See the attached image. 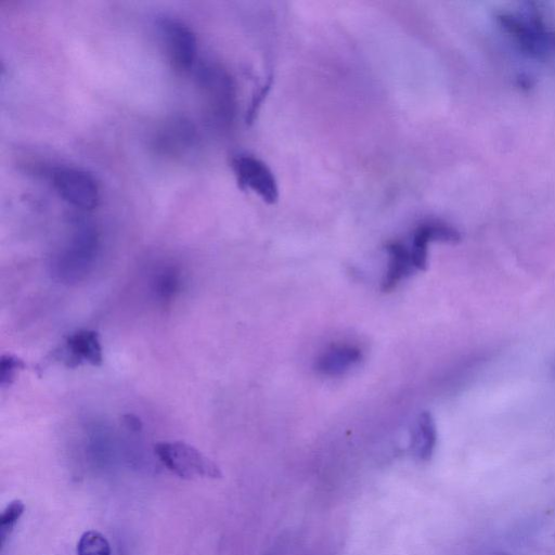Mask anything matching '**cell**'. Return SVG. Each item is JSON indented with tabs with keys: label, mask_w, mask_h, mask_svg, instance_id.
<instances>
[{
	"label": "cell",
	"mask_w": 555,
	"mask_h": 555,
	"mask_svg": "<svg viewBox=\"0 0 555 555\" xmlns=\"http://www.w3.org/2000/svg\"><path fill=\"white\" fill-rule=\"evenodd\" d=\"M155 454L175 475L192 479L196 477L220 478L218 465L199 450L183 441H163L155 444Z\"/></svg>",
	"instance_id": "6da1fadb"
},
{
	"label": "cell",
	"mask_w": 555,
	"mask_h": 555,
	"mask_svg": "<svg viewBox=\"0 0 555 555\" xmlns=\"http://www.w3.org/2000/svg\"><path fill=\"white\" fill-rule=\"evenodd\" d=\"M196 81L208 119L214 124L227 122L233 106V89L230 77L221 67L202 63L196 70Z\"/></svg>",
	"instance_id": "7a4b0ae2"
},
{
	"label": "cell",
	"mask_w": 555,
	"mask_h": 555,
	"mask_svg": "<svg viewBox=\"0 0 555 555\" xmlns=\"http://www.w3.org/2000/svg\"><path fill=\"white\" fill-rule=\"evenodd\" d=\"M54 190L67 204L81 210H92L100 201L96 180L88 171L70 166H60L52 170Z\"/></svg>",
	"instance_id": "3957f363"
},
{
	"label": "cell",
	"mask_w": 555,
	"mask_h": 555,
	"mask_svg": "<svg viewBox=\"0 0 555 555\" xmlns=\"http://www.w3.org/2000/svg\"><path fill=\"white\" fill-rule=\"evenodd\" d=\"M158 28L171 67L179 73L192 69L197 59V39L191 26L180 18L164 16Z\"/></svg>",
	"instance_id": "277c9868"
},
{
	"label": "cell",
	"mask_w": 555,
	"mask_h": 555,
	"mask_svg": "<svg viewBox=\"0 0 555 555\" xmlns=\"http://www.w3.org/2000/svg\"><path fill=\"white\" fill-rule=\"evenodd\" d=\"M231 167L242 190H251L262 201L274 204L279 199V188L271 169L259 158L238 154L232 158Z\"/></svg>",
	"instance_id": "5b68a950"
},
{
	"label": "cell",
	"mask_w": 555,
	"mask_h": 555,
	"mask_svg": "<svg viewBox=\"0 0 555 555\" xmlns=\"http://www.w3.org/2000/svg\"><path fill=\"white\" fill-rule=\"evenodd\" d=\"M54 358L63 361L69 367H76L82 362L99 366L103 362V351L99 334L92 330H79L67 337Z\"/></svg>",
	"instance_id": "8992f818"
},
{
	"label": "cell",
	"mask_w": 555,
	"mask_h": 555,
	"mask_svg": "<svg viewBox=\"0 0 555 555\" xmlns=\"http://www.w3.org/2000/svg\"><path fill=\"white\" fill-rule=\"evenodd\" d=\"M156 149L167 155H183L196 142V130L185 117L167 120L156 133Z\"/></svg>",
	"instance_id": "52a82bcc"
},
{
	"label": "cell",
	"mask_w": 555,
	"mask_h": 555,
	"mask_svg": "<svg viewBox=\"0 0 555 555\" xmlns=\"http://www.w3.org/2000/svg\"><path fill=\"white\" fill-rule=\"evenodd\" d=\"M386 249L389 255L388 269L382 282L385 292L395 288L398 283L409 276L415 269L411 251L400 242H390Z\"/></svg>",
	"instance_id": "ba28073f"
},
{
	"label": "cell",
	"mask_w": 555,
	"mask_h": 555,
	"mask_svg": "<svg viewBox=\"0 0 555 555\" xmlns=\"http://www.w3.org/2000/svg\"><path fill=\"white\" fill-rule=\"evenodd\" d=\"M361 360V350L350 345H338L323 352L315 369L324 375H339Z\"/></svg>",
	"instance_id": "9c48e42d"
},
{
	"label": "cell",
	"mask_w": 555,
	"mask_h": 555,
	"mask_svg": "<svg viewBox=\"0 0 555 555\" xmlns=\"http://www.w3.org/2000/svg\"><path fill=\"white\" fill-rule=\"evenodd\" d=\"M437 443V429L435 421L429 412H422L415 422L411 449L420 461H428L435 451Z\"/></svg>",
	"instance_id": "30bf717a"
},
{
	"label": "cell",
	"mask_w": 555,
	"mask_h": 555,
	"mask_svg": "<svg viewBox=\"0 0 555 555\" xmlns=\"http://www.w3.org/2000/svg\"><path fill=\"white\" fill-rule=\"evenodd\" d=\"M111 545L107 539L95 530L81 534L77 543V555H111Z\"/></svg>",
	"instance_id": "8fae6325"
},
{
	"label": "cell",
	"mask_w": 555,
	"mask_h": 555,
	"mask_svg": "<svg viewBox=\"0 0 555 555\" xmlns=\"http://www.w3.org/2000/svg\"><path fill=\"white\" fill-rule=\"evenodd\" d=\"M431 242L425 223H422L414 231L412 247L410 249L413 264L417 270H425L427 267L428 244Z\"/></svg>",
	"instance_id": "7c38bea8"
},
{
	"label": "cell",
	"mask_w": 555,
	"mask_h": 555,
	"mask_svg": "<svg viewBox=\"0 0 555 555\" xmlns=\"http://www.w3.org/2000/svg\"><path fill=\"white\" fill-rule=\"evenodd\" d=\"M25 505L21 500L10 502L0 515V541L1 546L5 544L18 519L23 515Z\"/></svg>",
	"instance_id": "4fadbf2b"
},
{
	"label": "cell",
	"mask_w": 555,
	"mask_h": 555,
	"mask_svg": "<svg viewBox=\"0 0 555 555\" xmlns=\"http://www.w3.org/2000/svg\"><path fill=\"white\" fill-rule=\"evenodd\" d=\"M24 361L13 354H2L0 361V385L7 387L13 383L16 374L25 369Z\"/></svg>",
	"instance_id": "5bb4252c"
},
{
	"label": "cell",
	"mask_w": 555,
	"mask_h": 555,
	"mask_svg": "<svg viewBox=\"0 0 555 555\" xmlns=\"http://www.w3.org/2000/svg\"><path fill=\"white\" fill-rule=\"evenodd\" d=\"M178 284V276L172 271L166 272L158 280L157 292L163 298L169 297L177 289Z\"/></svg>",
	"instance_id": "9a60e30c"
},
{
	"label": "cell",
	"mask_w": 555,
	"mask_h": 555,
	"mask_svg": "<svg viewBox=\"0 0 555 555\" xmlns=\"http://www.w3.org/2000/svg\"><path fill=\"white\" fill-rule=\"evenodd\" d=\"M551 372H552L553 376H555V358L552 360V363H551Z\"/></svg>",
	"instance_id": "2e32d148"
}]
</instances>
